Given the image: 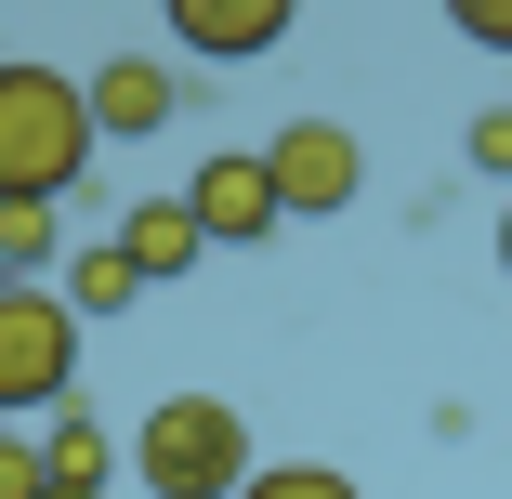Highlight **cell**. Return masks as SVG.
<instances>
[{
	"label": "cell",
	"mask_w": 512,
	"mask_h": 499,
	"mask_svg": "<svg viewBox=\"0 0 512 499\" xmlns=\"http://www.w3.org/2000/svg\"><path fill=\"white\" fill-rule=\"evenodd\" d=\"M79 381V316L53 289H0V434L14 421H53Z\"/></svg>",
	"instance_id": "3"
},
{
	"label": "cell",
	"mask_w": 512,
	"mask_h": 499,
	"mask_svg": "<svg viewBox=\"0 0 512 499\" xmlns=\"http://www.w3.org/2000/svg\"><path fill=\"white\" fill-rule=\"evenodd\" d=\"M132 473H145V499H237L263 460H250L237 394H158L132 434Z\"/></svg>",
	"instance_id": "2"
},
{
	"label": "cell",
	"mask_w": 512,
	"mask_h": 499,
	"mask_svg": "<svg viewBox=\"0 0 512 499\" xmlns=\"http://www.w3.org/2000/svg\"><path fill=\"white\" fill-rule=\"evenodd\" d=\"M0 499H40V434H0Z\"/></svg>",
	"instance_id": "13"
},
{
	"label": "cell",
	"mask_w": 512,
	"mask_h": 499,
	"mask_svg": "<svg viewBox=\"0 0 512 499\" xmlns=\"http://www.w3.org/2000/svg\"><path fill=\"white\" fill-rule=\"evenodd\" d=\"M460 145H473V171H486V184H512V106H473V132H460Z\"/></svg>",
	"instance_id": "12"
},
{
	"label": "cell",
	"mask_w": 512,
	"mask_h": 499,
	"mask_svg": "<svg viewBox=\"0 0 512 499\" xmlns=\"http://www.w3.org/2000/svg\"><path fill=\"white\" fill-rule=\"evenodd\" d=\"M14 276H53V211H0V289Z\"/></svg>",
	"instance_id": "11"
},
{
	"label": "cell",
	"mask_w": 512,
	"mask_h": 499,
	"mask_svg": "<svg viewBox=\"0 0 512 499\" xmlns=\"http://www.w3.org/2000/svg\"><path fill=\"white\" fill-rule=\"evenodd\" d=\"M263 158V184H276V224H329V211H355V184H368V145L342 132V119H289L276 145H250Z\"/></svg>",
	"instance_id": "4"
},
{
	"label": "cell",
	"mask_w": 512,
	"mask_h": 499,
	"mask_svg": "<svg viewBox=\"0 0 512 499\" xmlns=\"http://www.w3.org/2000/svg\"><path fill=\"white\" fill-rule=\"evenodd\" d=\"M171 197H184L197 250H263V237H276V184H263V158H250V145L197 158V184H171Z\"/></svg>",
	"instance_id": "6"
},
{
	"label": "cell",
	"mask_w": 512,
	"mask_h": 499,
	"mask_svg": "<svg viewBox=\"0 0 512 499\" xmlns=\"http://www.w3.org/2000/svg\"><path fill=\"white\" fill-rule=\"evenodd\" d=\"M237 499H368V486H355V473H329V460H263Z\"/></svg>",
	"instance_id": "10"
},
{
	"label": "cell",
	"mask_w": 512,
	"mask_h": 499,
	"mask_svg": "<svg viewBox=\"0 0 512 499\" xmlns=\"http://www.w3.org/2000/svg\"><path fill=\"white\" fill-rule=\"evenodd\" d=\"M119 263H132V289H184L197 263V224H184V197H132V224H119Z\"/></svg>",
	"instance_id": "8"
},
{
	"label": "cell",
	"mask_w": 512,
	"mask_h": 499,
	"mask_svg": "<svg viewBox=\"0 0 512 499\" xmlns=\"http://www.w3.org/2000/svg\"><path fill=\"white\" fill-rule=\"evenodd\" d=\"M53 303H66V316H132L145 289H132V263H119V237H92V250L66 263V289H53Z\"/></svg>",
	"instance_id": "9"
},
{
	"label": "cell",
	"mask_w": 512,
	"mask_h": 499,
	"mask_svg": "<svg viewBox=\"0 0 512 499\" xmlns=\"http://www.w3.org/2000/svg\"><path fill=\"white\" fill-rule=\"evenodd\" d=\"M460 40H486V53H512V0H460Z\"/></svg>",
	"instance_id": "14"
},
{
	"label": "cell",
	"mask_w": 512,
	"mask_h": 499,
	"mask_svg": "<svg viewBox=\"0 0 512 499\" xmlns=\"http://www.w3.org/2000/svg\"><path fill=\"white\" fill-rule=\"evenodd\" d=\"M92 158V106H79V79L66 66H0V211H53V197L79 184Z\"/></svg>",
	"instance_id": "1"
},
{
	"label": "cell",
	"mask_w": 512,
	"mask_h": 499,
	"mask_svg": "<svg viewBox=\"0 0 512 499\" xmlns=\"http://www.w3.org/2000/svg\"><path fill=\"white\" fill-rule=\"evenodd\" d=\"M499 276H512V211H499Z\"/></svg>",
	"instance_id": "15"
},
{
	"label": "cell",
	"mask_w": 512,
	"mask_h": 499,
	"mask_svg": "<svg viewBox=\"0 0 512 499\" xmlns=\"http://www.w3.org/2000/svg\"><path fill=\"white\" fill-rule=\"evenodd\" d=\"M171 40L211 53V66H250V53L289 40V0H171Z\"/></svg>",
	"instance_id": "7"
},
{
	"label": "cell",
	"mask_w": 512,
	"mask_h": 499,
	"mask_svg": "<svg viewBox=\"0 0 512 499\" xmlns=\"http://www.w3.org/2000/svg\"><path fill=\"white\" fill-rule=\"evenodd\" d=\"M184 92H197V79H171L158 53H106V66L79 79V106H92V145H158V132L184 119Z\"/></svg>",
	"instance_id": "5"
}]
</instances>
